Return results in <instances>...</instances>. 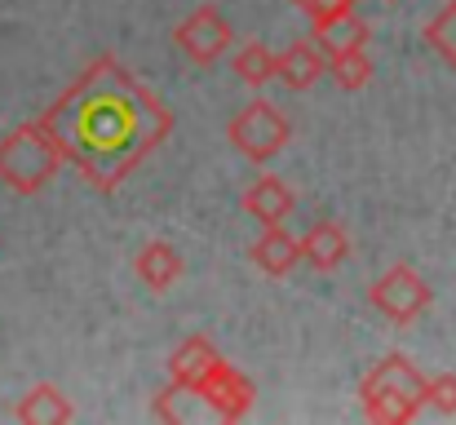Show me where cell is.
I'll return each instance as SVG.
<instances>
[{
  "label": "cell",
  "mask_w": 456,
  "mask_h": 425,
  "mask_svg": "<svg viewBox=\"0 0 456 425\" xmlns=\"http://www.w3.org/2000/svg\"><path fill=\"white\" fill-rule=\"evenodd\" d=\"M40 120L58 138L67 164L102 195H111L173 134L168 102L111 53L94 58L40 111Z\"/></svg>",
  "instance_id": "cell-1"
},
{
  "label": "cell",
  "mask_w": 456,
  "mask_h": 425,
  "mask_svg": "<svg viewBox=\"0 0 456 425\" xmlns=\"http://www.w3.org/2000/svg\"><path fill=\"white\" fill-rule=\"evenodd\" d=\"M359 404H363L368 421L408 425L421 417V408H430V377L408 355H386L363 372Z\"/></svg>",
  "instance_id": "cell-2"
},
{
  "label": "cell",
  "mask_w": 456,
  "mask_h": 425,
  "mask_svg": "<svg viewBox=\"0 0 456 425\" xmlns=\"http://www.w3.org/2000/svg\"><path fill=\"white\" fill-rule=\"evenodd\" d=\"M67 164L58 138L45 129V120H27L18 125L13 134L0 138V182L13 191V195H36L45 191L58 168Z\"/></svg>",
  "instance_id": "cell-3"
},
{
  "label": "cell",
  "mask_w": 456,
  "mask_h": 425,
  "mask_svg": "<svg viewBox=\"0 0 456 425\" xmlns=\"http://www.w3.org/2000/svg\"><path fill=\"white\" fill-rule=\"evenodd\" d=\"M226 138H231V146H235L244 159L271 164V159L293 142V125H289V116H284L275 102L253 98L244 111H235V120L226 125Z\"/></svg>",
  "instance_id": "cell-4"
},
{
  "label": "cell",
  "mask_w": 456,
  "mask_h": 425,
  "mask_svg": "<svg viewBox=\"0 0 456 425\" xmlns=\"http://www.w3.org/2000/svg\"><path fill=\"white\" fill-rule=\"evenodd\" d=\"M368 301H372V306L395 323V328H412V323L430 310L435 292H430V283L421 280L412 266H390L386 275H377V280H372Z\"/></svg>",
  "instance_id": "cell-5"
},
{
  "label": "cell",
  "mask_w": 456,
  "mask_h": 425,
  "mask_svg": "<svg viewBox=\"0 0 456 425\" xmlns=\"http://www.w3.org/2000/svg\"><path fill=\"white\" fill-rule=\"evenodd\" d=\"M231 40H235V31H231V22L217 13V4H195V9L177 22V31H173V45H177L195 67H213L217 58H226Z\"/></svg>",
  "instance_id": "cell-6"
},
{
  "label": "cell",
  "mask_w": 456,
  "mask_h": 425,
  "mask_svg": "<svg viewBox=\"0 0 456 425\" xmlns=\"http://www.w3.org/2000/svg\"><path fill=\"white\" fill-rule=\"evenodd\" d=\"M253 399H257V390H253V381L235 368V364H217V372L200 386V404L217 417V421H244L248 413H253Z\"/></svg>",
  "instance_id": "cell-7"
},
{
  "label": "cell",
  "mask_w": 456,
  "mask_h": 425,
  "mask_svg": "<svg viewBox=\"0 0 456 425\" xmlns=\"http://www.w3.org/2000/svg\"><path fill=\"white\" fill-rule=\"evenodd\" d=\"M293 208H297V195H293L289 182L275 177V173L253 177L248 191H244V213H248L257 226H289Z\"/></svg>",
  "instance_id": "cell-8"
},
{
  "label": "cell",
  "mask_w": 456,
  "mask_h": 425,
  "mask_svg": "<svg viewBox=\"0 0 456 425\" xmlns=\"http://www.w3.org/2000/svg\"><path fill=\"white\" fill-rule=\"evenodd\" d=\"M217 364H222V350H217L204 332H195V337H186V341L168 355V381L200 395V386L217 372Z\"/></svg>",
  "instance_id": "cell-9"
},
{
  "label": "cell",
  "mask_w": 456,
  "mask_h": 425,
  "mask_svg": "<svg viewBox=\"0 0 456 425\" xmlns=\"http://www.w3.org/2000/svg\"><path fill=\"white\" fill-rule=\"evenodd\" d=\"M310 40L328 58H337V53H350V49L368 45V22L354 13V4H346V9H332L323 18H310Z\"/></svg>",
  "instance_id": "cell-10"
},
{
  "label": "cell",
  "mask_w": 456,
  "mask_h": 425,
  "mask_svg": "<svg viewBox=\"0 0 456 425\" xmlns=\"http://www.w3.org/2000/svg\"><path fill=\"white\" fill-rule=\"evenodd\" d=\"M248 262L271 280L293 275L302 266V240L289 235V226H262V235L248 244Z\"/></svg>",
  "instance_id": "cell-11"
},
{
  "label": "cell",
  "mask_w": 456,
  "mask_h": 425,
  "mask_svg": "<svg viewBox=\"0 0 456 425\" xmlns=\"http://www.w3.org/2000/svg\"><path fill=\"white\" fill-rule=\"evenodd\" d=\"M346 257H350V235H346V226H341L337 217L314 222L302 235V262L314 266L319 275H332Z\"/></svg>",
  "instance_id": "cell-12"
},
{
  "label": "cell",
  "mask_w": 456,
  "mask_h": 425,
  "mask_svg": "<svg viewBox=\"0 0 456 425\" xmlns=\"http://www.w3.org/2000/svg\"><path fill=\"white\" fill-rule=\"evenodd\" d=\"M323 71H328V53H323L314 40H293L289 49L275 53V80H280L284 89H293V94L310 89Z\"/></svg>",
  "instance_id": "cell-13"
},
{
  "label": "cell",
  "mask_w": 456,
  "mask_h": 425,
  "mask_svg": "<svg viewBox=\"0 0 456 425\" xmlns=\"http://www.w3.org/2000/svg\"><path fill=\"white\" fill-rule=\"evenodd\" d=\"M13 421H22V425H67V421H76V404H71L53 381H40V386H31V390L13 404Z\"/></svg>",
  "instance_id": "cell-14"
},
{
  "label": "cell",
  "mask_w": 456,
  "mask_h": 425,
  "mask_svg": "<svg viewBox=\"0 0 456 425\" xmlns=\"http://www.w3.org/2000/svg\"><path fill=\"white\" fill-rule=\"evenodd\" d=\"M134 275L147 283L151 292H168L173 283L186 275V262H182V253H177L168 240H151V244L138 249V257H134Z\"/></svg>",
  "instance_id": "cell-15"
},
{
  "label": "cell",
  "mask_w": 456,
  "mask_h": 425,
  "mask_svg": "<svg viewBox=\"0 0 456 425\" xmlns=\"http://www.w3.org/2000/svg\"><path fill=\"white\" fill-rule=\"evenodd\" d=\"M235 76H240L244 85H253V89L271 85V80H275V49H266L262 40H248V45L235 53Z\"/></svg>",
  "instance_id": "cell-16"
},
{
  "label": "cell",
  "mask_w": 456,
  "mask_h": 425,
  "mask_svg": "<svg viewBox=\"0 0 456 425\" xmlns=\"http://www.w3.org/2000/svg\"><path fill=\"white\" fill-rule=\"evenodd\" d=\"M328 76L341 85V89H363L368 80H372V58L363 53V49H350V53H337V58H328Z\"/></svg>",
  "instance_id": "cell-17"
},
{
  "label": "cell",
  "mask_w": 456,
  "mask_h": 425,
  "mask_svg": "<svg viewBox=\"0 0 456 425\" xmlns=\"http://www.w3.org/2000/svg\"><path fill=\"white\" fill-rule=\"evenodd\" d=\"M426 45H430L448 67H456V0H448V4L426 22Z\"/></svg>",
  "instance_id": "cell-18"
},
{
  "label": "cell",
  "mask_w": 456,
  "mask_h": 425,
  "mask_svg": "<svg viewBox=\"0 0 456 425\" xmlns=\"http://www.w3.org/2000/svg\"><path fill=\"white\" fill-rule=\"evenodd\" d=\"M430 408L444 413V417H456V372L430 377Z\"/></svg>",
  "instance_id": "cell-19"
},
{
  "label": "cell",
  "mask_w": 456,
  "mask_h": 425,
  "mask_svg": "<svg viewBox=\"0 0 456 425\" xmlns=\"http://www.w3.org/2000/svg\"><path fill=\"white\" fill-rule=\"evenodd\" d=\"M289 4H297L302 13H310V18H323V13L346 9V4H354V0H289Z\"/></svg>",
  "instance_id": "cell-20"
}]
</instances>
